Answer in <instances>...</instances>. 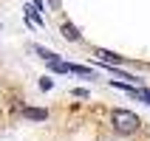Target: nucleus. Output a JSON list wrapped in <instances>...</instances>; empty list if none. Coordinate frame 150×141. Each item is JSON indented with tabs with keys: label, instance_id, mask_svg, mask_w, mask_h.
I'll return each mask as SVG.
<instances>
[{
	"label": "nucleus",
	"instance_id": "7ed1b4c3",
	"mask_svg": "<svg viewBox=\"0 0 150 141\" xmlns=\"http://www.w3.org/2000/svg\"><path fill=\"white\" fill-rule=\"evenodd\" d=\"M23 116L31 119V121H45L48 119V110H40V107H23Z\"/></svg>",
	"mask_w": 150,
	"mask_h": 141
},
{
	"label": "nucleus",
	"instance_id": "f03ea898",
	"mask_svg": "<svg viewBox=\"0 0 150 141\" xmlns=\"http://www.w3.org/2000/svg\"><path fill=\"white\" fill-rule=\"evenodd\" d=\"M96 57L105 65H122V59H125V57H119V54H113V51H105V48H96Z\"/></svg>",
	"mask_w": 150,
	"mask_h": 141
},
{
	"label": "nucleus",
	"instance_id": "6e6552de",
	"mask_svg": "<svg viewBox=\"0 0 150 141\" xmlns=\"http://www.w3.org/2000/svg\"><path fill=\"white\" fill-rule=\"evenodd\" d=\"M133 96H136V99H142V102H147V105H150V90H147V88H136V90H133Z\"/></svg>",
	"mask_w": 150,
	"mask_h": 141
},
{
	"label": "nucleus",
	"instance_id": "1a4fd4ad",
	"mask_svg": "<svg viewBox=\"0 0 150 141\" xmlns=\"http://www.w3.org/2000/svg\"><path fill=\"white\" fill-rule=\"evenodd\" d=\"M40 88H42V90H51V88H54L51 76H42V79H40Z\"/></svg>",
	"mask_w": 150,
	"mask_h": 141
},
{
	"label": "nucleus",
	"instance_id": "423d86ee",
	"mask_svg": "<svg viewBox=\"0 0 150 141\" xmlns=\"http://www.w3.org/2000/svg\"><path fill=\"white\" fill-rule=\"evenodd\" d=\"M59 31H62V37H65V40H71V42L79 40V31H76V25H71V23H62V28H59Z\"/></svg>",
	"mask_w": 150,
	"mask_h": 141
},
{
	"label": "nucleus",
	"instance_id": "0eeeda50",
	"mask_svg": "<svg viewBox=\"0 0 150 141\" xmlns=\"http://www.w3.org/2000/svg\"><path fill=\"white\" fill-rule=\"evenodd\" d=\"M71 68V74H79V76H88V79H96V71L91 68H82V65H68Z\"/></svg>",
	"mask_w": 150,
	"mask_h": 141
},
{
	"label": "nucleus",
	"instance_id": "20e7f679",
	"mask_svg": "<svg viewBox=\"0 0 150 141\" xmlns=\"http://www.w3.org/2000/svg\"><path fill=\"white\" fill-rule=\"evenodd\" d=\"M25 17H28V23H31V25H45V20L40 17V8H37V6H28V8H25Z\"/></svg>",
	"mask_w": 150,
	"mask_h": 141
},
{
	"label": "nucleus",
	"instance_id": "f257e3e1",
	"mask_svg": "<svg viewBox=\"0 0 150 141\" xmlns=\"http://www.w3.org/2000/svg\"><path fill=\"white\" fill-rule=\"evenodd\" d=\"M110 121H113V130L116 133H122V135H130V133H136L139 130V116L136 113H130V110H113V116H110Z\"/></svg>",
	"mask_w": 150,
	"mask_h": 141
},
{
	"label": "nucleus",
	"instance_id": "f8f14e48",
	"mask_svg": "<svg viewBox=\"0 0 150 141\" xmlns=\"http://www.w3.org/2000/svg\"><path fill=\"white\" fill-rule=\"evenodd\" d=\"M51 8H59V0H51Z\"/></svg>",
	"mask_w": 150,
	"mask_h": 141
},
{
	"label": "nucleus",
	"instance_id": "9d476101",
	"mask_svg": "<svg viewBox=\"0 0 150 141\" xmlns=\"http://www.w3.org/2000/svg\"><path fill=\"white\" fill-rule=\"evenodd\" d=\"M71 93H74L76 99H88V96H91V93L85 90V88H74V90H71Z\"/></svg>",
	"mask_w": 150,
	"mask_h": 141
},
{
	"label": "nucleus",
	"instance_id": "9b49d317",
	"mask_svg": "<svg viewBox=\"0 0 150 141\" xmlns=\"http://www.w3.org/2000/svg\"><path fill=\"white\" fill-rule=\"evenodd\" d=\"M34 6L40 8V11H45V6H42V0H34Z\"/></svg>",
	"mask_w": 150,
	"mask_h": 141
},
{
	"label": "nucleus",
	"instance_id": "39448f33",
	"mask_svg": "<svg viewBox=\"0 0 150 141\" xmlns=\"http://www.w3.org/2000/svg\"><path fill=\"white\" fill-rule=\"evenodd\" d=\"M34 51H37V54H40V57L45 59L48 65H54V62H59V54H54V51H48V48H42V45H34Z\"/></svg>",
	"mask_w": 150,
	"mask_h": 141
}]
</instances>
